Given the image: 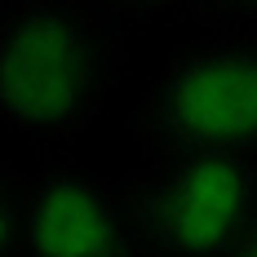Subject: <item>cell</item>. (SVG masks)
<instances>
[{"instance_id": "5", "label": "cell", "mask_w": 257, "mask_h": 257, "mask_svg": "<svg viewBox=\"0 0 257 257\" xmlns=\"http://www.w3.org/2000/svg\"><path fill=\"white\" fill-rule=\"evenodd\" d=\"M235 257H257V226H253V235L244 239V248H239V253H235Z\"/></svg>"}, {"instance_id": "2", "label": "cell", "mask_w": 257, "mask_h": 257, "mask_svg": "<svg viewBox=\"0 0 257 257\" xmlns=\"http://www.w3.org/2000/svg\"><path fill=\"white\" fill-rule=\"evenodd\" d=\"M253 226L257 173L244 155H178L138 208L155 257H235Z\"/></svg>"}, {"instance_id": "1", "label": "cell", "mask_w": 257, "mask_h": 257, "mask_svg": "<svg viewBox=\"0 0 257 257\" xmlns=\"http://www.w3.org/2000/svg\"><path fill=\"white\" fill-rule=\"evenodd\" d=\"M106 76V36L67 9H27L0 40V120L27 142H58L84 120Z\"/></svg>"}, {"instance_id": "4", "label": "cell", "mask_w": 257, "mask_h": 257, "mask_svg": "<svg viewBox=\"0 0 257 257\" xmlns=\"http://www.w3.org/2000/svg\"><path fill=\"white\" fill-rule=\"evenodd\" d=\"M23 257H133V226L98 178L58 169L27 195Z\"/></svg>"}, {"instance_id": "3", "label": "cell", "mask_w": 257, "mask_h": 257, "mask_svg": "<svg viewBox=\"0 0 257 257\" xmlns=\"http://www.w3.org/2000/svg\"><path fill=\"white\" fill-rule=\"evenodd\" d=\"M147 124L178 155H244L257 142V53H178L147 98Z\"/></svg>"}]
</instances>
